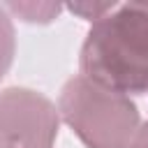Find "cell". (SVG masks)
Returning <instances> with one entry per match:
<instances>
[{
  "label": "cell",
  "instance_id": "1",
  "mask_svg": "<svg viewBox=\"0 0 148 148\" xmlns=\"http://www.w3.org/2000/svg\"><path fill=\"white\" fill-rule=\"evenodd\" d=\"M81 76L120 95L148 92V2H125L95 21L79 53Z\"/></svg>",
  "mask_w": 148,
  "mask_h": 148
},
{
  "label": "cell",
  "instance_id": "2",
  "mask_svg": "<svg viewBox=\"0 0 148 148\" xmlns=\"http://www.w3.org/2000/svg\"><path fill=\"white\" fill-rule=\"evenodd\" d=\"M58 113L88 148H130L141 118L136 104L90 79L72 76L58 97Z\"/></svg>",
  "mask_w": 148,
  "mask_h": 148
},
{
  "label": "cell",
  "instance_id": "3",
  "mask_svg": "<svg viewBox=\"0 0 148 148\" xmlns=\"http://www.w3.org/2000/svg\"><path fill=\"white\" fill-rule=\"evenodd\" d=\"M58 106L37 90L7 88L0 92V148H53Z\"/></svg>",
  "mask_w": 148,
  "mask_h": 148
},
{
  "label": "cell",
  "instance_id": "4",
  "mask_svg": "<svg viewBox=\"0 0 148 148\" xmlns=\"http://www.w3.org/2000/svg\"><path fill=\"white\" fill-rule=\"evenodd\" d=\"M2 7L25 23H51L62 12V5L58 2H7Z\"/></svg>",
  "mask_w": 148,
  "mask_h": 148
},
{
  "label": "cell",
  "instance_id": "5",
  "mask_svg": "<svg viewBox=\"0 0 148 148\" xmlns=\"http://www.w3.org/2000/svg\"><path fill=\"white\" fill-rule=\"evenodd\" d=\"M16 53V35H14V23L12 16L7 14L5 7H0V81L9 72Z\"/></svg>",
  "mask_w": 148,
  "mask_h": 148
},
{
  "label": "cell",
  "instance_id": "6",
  "mask_svg": "<svg viewBox=\"0 0 148 148\" xmlns=\"http://www.w3.org/2000/svg\"><path fill=\"white\" fill-rule=\"evenodd\" d=\"M116 7H118L116 2H69V5H67V9H69L72 14L86 18V21H90V23L104 18V16L111 14Z\"/></svg>",
  "mask_w": 148,
  "mask_h": 148
},
{
  "label": "cell",
  "instance_id": "7",
  "mask_svg": "<svg viewBox=\"0 0 148 148\" xmlns=\"http://www.w3.org/2000/svg\"><path fill=\"white\" fill-rule=\"evenodd\" d=\"M130 148H148V123H143L134 136V141L130 143Z\"/></svg>",
  "mask_w": 148,
  "mask_h": 148
}]
</instances>
